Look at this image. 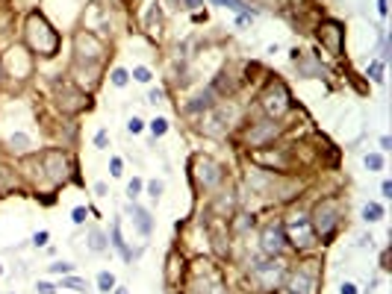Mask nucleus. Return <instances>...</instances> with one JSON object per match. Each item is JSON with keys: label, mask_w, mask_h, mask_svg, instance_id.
<instances>
[{"label": "nucleus", "mask_w": 392, "mask_h": 294, "mask_svg": "<svg viewBox=\"0 0 392 294\" xmlns=\"http://www.w3.org/2000/svg\"><path fill=\"white\" fill-rule=\"evenodd\" d=\"M59 45H62L59 30L50 24L39 9L27 12V18H24V47L30 50V54L50 59V56L59 54Z\"/></svg>", "instance_id": "1"}, {"label": "nucleus", "mask_w": 392, "mask_h": 294, "mask_svg": "<svg viewBox=\"0 0 392 294\" xmlns=\"http://www.w3.org/2000/svg\"><path fill=\"white\" fill-rule=\"evenodd\" d=\"M342 201L334 194L322 197V201H316L313 209L307 212V220H309V229H313V236L318 245H330L334 236L339 233V227H342Z\"/></svg>", "instance_id": "2"}, {"label": "nucleus", "mask_w": 392, "mask_h": 294, "mask_svg": "<svg viewBox=\"0 0 392 294\" xmlns=\"http://www.w3.org/2000/svg\"><path fill=\"white\" fill-rule=\"evenodd\" d=\"M189 180L192 188L201 194H210L215 188H221L227 180V168L215 159L210 153H195L192 162H189Z\"/></svg>", "instance_id": "3"}, {"label": "nucleus", "mask_w": 392, "mask_h": 294, "mask_svg": "<svg viewBox=\"0 0 392 294\" xmlns=\"http://www.w3.org/2000/svg\"><path fill=\"white\" fill-rule=\"evenodd\" d=\"M257 103H260V112L265 115V118H272V121H283L286 115L295 109L292 91H289L286 82H283V80H277V77H272V80L265 82V89L260 91Z\"/></svg>", "instance_id": "4"}, {"label": "nucleus", "mask_w": 392, "mask_h": 294, "mask_svg": "<svg viewBox=\"0 0 392 294\" xmlns=\"http://www.w3.org/2000/svg\"><path fill=\"white\" fill-rule=\"evenodd\" d=\"M107 59V45L98 33H89V30H77L74 33V68L83 71H98Z\"/></svg>", "instance_id": "5"}, {"label": "nucleus", "mask_w": 392, "mask_h": 294, "mask_svg": "<svg viewBox=\"0 0 392 294\" xmlns=\"http://www.w3.org/2000/svg\"><path fill=\"white\" fill-rule=\"evenodd\" d=\"M286 262L283 256H277V259H254V262H248V277H251V282L260 291H277V289H283V280H286Z\"/></svg>", "instance_id": "6"}, {"label": "nucleus", "mask_w": 392, "mask_h": 294, "mask_svg": "<svg viewBox=\"0 0 392 294\" xmlns=\"http://www.w3.org/2000/svg\"><path fill=\"white\" fill-rule=\"evenodd\" d=\"M283 133H286L283 121H272L263 115L260 121H248L242 127V144L248 150H263V147H272Z\"/></svg>", "instance_id": "7"}, {"label": "nucleus", "mask_w": 392, "mask_h": 294, "mask_svg": "<svg viewBox=\"0 0 392 294\" xmlns=\"http://www.w3.org/2000/svg\"><path fill=\"white\" fill-rule=\"evenodd\" d=\"M318 286H322V277H318V262L307 259L298 262L295 268L286 271L283 280V294H318Z\"/></svg>", "instance_id": "8"}, {"label": "nucleus", "mask_w": 392, "mask_h": 294, "mask_svg": "<svg viewBox=\"0 0 392 294\" xmlns=\"http://www.w3.org/2000/svg\"><path fill=\"white\" fill-rule=\"evenodd\" d=\"M39 162H41V174H45V183L50 188H59V185H65L71 177H74V162H71V156L65 150H59V147H50V150H45L39 156Z\"/></svg>", "instance_id": "9"}, {"label": "nucleus", "mask_w": 392, "mask_h": 294, "mask_svg": "<svg viewBox=\"0 0 392 294\" xmlns=\"http://www.w3.org/2000/svg\"><path fill=\"white\" fill-rule=\"evenodd\" d=\"M239 118V112H236V106L230 100H219L215 106L210 109V112H204L201 115V130L206 133V135H224L227 130L233 127V121Z\"/></svg>", "instance_id": "10"}, {"label": "nucleus", "mask_w": 392, "mask_h": 294, "mask_svg": "<svg viewBox=\"0 0 392 294\" xmlns=\"http://www.w3.org/2000/svg\"><path fill=\"white\" fill-rule=\"evenodd\" d=\"M289 250V236L283 220H265L260 227V253L268 259H277Z\"/></svg>", "instance_id": "11"}, {"label": "nucleus", "mask_w": 392, "mask_h": 294, "mask_svg": "<svg viewBox=\"0 0 392 294\" xmlns=\"http://www.w3.org/2000/svg\"><path fill=\"white\" fill-rule=\"evenodd\" d=\"M316 38L330 56H342L345 54V27L334 18H322L316 27Z\"/></svg>", "instance_id": "12"}, {"label": "nucleus", "mask_w": 392, "mask_h": 294, "mask_svg": "<svg viewBox=\"0 0 392 294\" xmlns=\"http://www.w3.org/2000/svg\"><path fill=\"white\" fill-rule=\"evenodd\" d=\"M56 106L65 115H80L83 109L91 106L89 91L80 86H71V82H56Z\"/></svg>", "instance_id": "13"}, {"label": "nucleus", "mask_w": 392, "mask_h": 294, "mask_svg": "<svg viewBox=\"0 0 392 294\" xmlns=\"http://www.w3.org/2000/svg\"><path fill=\"white\" fill-rule=\"evenodd\" d=\"M189 294H230L227 282L215 268H195L189 280Z\"/></svg>", "instance_id": "14"}, {"label": "nucleus", "mask_w": 392, "mask_h": 294, "mask_svg": "<svg viewBox=\"0 0 392 294\" xmlns=\"http://www.w3.org/2000/svg\"><path fill=\"white\" fill-rule=\"evenodd\" d=\"M289 59H292L298 77H304V80L325 77V65H322V59H318L316 54H307V50H298V47H295L292 54H289Z\"/></svg>", "instance_id": "15"}, {"label": "nucleus", "mask_w": 392, "mask_h": 294, "mask_svg": "<svg viewBox=\"0 0 392 294\" xmlns=\"http://www.w3.org/2000/svg\"><path fill=\"white\" fill-rule=\"evenodd\" d=\"M210 89L215 91V98L219 100H230L236 91H239V80H236V74L230 65H224L219 74H215V80L210 82Z\"/></svg>", "instance_id": "16"}, {"label": "nucleus", "mask_w": 392, "mask_h": 294, "mask_svg": "<svg viewBox=\"0 0 392 294\" xmlns=\"http://www.w3.org/2000/svg\"><path fill=\"white\" fill-rule=\"evenodd\" d=\"M127 218H130L133 229H136L142 238H151V233H153V215H151V209H144L142 203L130 201L127 203Z\"/></svg>", "instance_id": "17"}, {"label": "nucleus", "mask_w": 392, "mask_h": 294, "mask_svg": "<svg viewBox=\"0 0 392 294\" xmlns=\"http://www.w3.org/2000/svg\"><path fill=\"white\" fill-rule=\"evenodd\" d=\"M215 103H219V98H215V91L210 86H206V89H198L189 100L183 103V112L186 115H204V112H210Z\"/></svg>", "instance_id": "18"}, {"label": "nucleus", "mask_w": 392, "mask_h": 294, "mask_svg": "<svg viewBox=\"0 0 392 294\" xmlns=\"http://www.w3.org/2000/svg\"><path fill=\"white\" fill-rule=\"evenodd\" d=\"M186 274V262L180 256V250H171L168 259H165V286L168 289H177L180 286V280Z\"/></svg>", "instance_id": "19"}, {"label": "nucleus", "mask_w": 392, "mask_h": 294, "mask_svg": "<svg viewBox=\"0 0 392 294\" xmlns=\"http://www.w3.org/2000/svg\"><path fill=\"white\" fill-rule=\"evenodd\" d=\"M86 247L91 250V253H107L109 250V233H103L100 227L91 224L86 229Z\"/></svg>", "instance_id": "20"}, {"label": "nucleus", "mask_w": 392, "mask_h": 294, "mask_svg": "<svg viewBox=\"0 0 392 294\" xmlns=\"http://www.w3.org/2000/svg\"><path fill=\"white\" fill-rule=\"evenodd\" d=\"M109 245L116 247V253H118L124 262H130V265H133V250L127 247V241H124V236H121V220H118V218L112 220V229H109Z\"/></svg>", "instance_id": "21"}, {"label": "nucleus", "mask_w": 392, "mask_h": 294, "mask_svg": "<svg viewBox=\"0 0 392 294\" xmlns=\"http://www.w3.org/2000/svg\"><path fill=\"white\" fill-rule=\"evenodd\" d=\"M9 150H12L15 156H30V153H33V135H30V133H12V135H9Z\"/></svg>", "instance_id": "22"}, {"label": "nucleus", "mask_w": 392, "mask_h": 294, "mask_svg": "<svg viewBox=\"0 0 392 294\" xmlns=\"http://www.w3.org/2000/svg\"><path fill=\"white\" fill-rule=\"evenodd\" d=\"M210 3L230 9V12H236V15H251V18L260 15V9L251 6V3H248V0H210Z\"/></svg>", "instance_id": "23"}, {"label": "nucleus", "mask_w": 392, "mask_h": 294, "mask_svg": "<svg viewBox=\"0 0 392 294\" xmlns=\"http://www.w3.org/2000/svg\"><path fill=\"white\" fill-rule=\"evenodd\" d=\"M15 185H18V174L12 171V168L0 165V197L9 194V192H15Z\"/></svg>", "instance_id": "24"}, {"label": "nucleus", "mask_w": 392, "mask_h": 294, "mask_svg": "<svg viewBox=\"0 0 392 294\" xmlns=\"http://www.w3.org/2000/svg\"><path fill=\"white\" fill-rule=\"evenodd\" d=\"M384 203H378V201H369L366 206H363V220L366 224H378V220H384Z\"/></svg>", "instance_id": "25"}, {"label": "nucleus", "mask_w": 392, "mask_h": 294, "mask_svg": "<svg viewBox=\"0 0 392 294\" xmlns=\"http://www.w3.org/2000/svg\"><path fill=\"white\" fill-rule=\"evenodd\" d=\"M363 165H366V171L369 174H378V171H384V168H386V159H384V153H366L363 156Z\"/></svg>", "instance_id": "26"}, {"label": "nucleus", "mask_w": 392, "mask_h": 294, "mask_svg": "<svg viewBox=\"0 0 392 294\" xmlns=\"http://www.w3.org/2000/svg\"><path fill=\"white\" fill-rule=\"evenodd\" d=\"M95 282H98V291H100V294H112V289L118 286V282H116V274H109V271H100Z\"/></svg>", "instance_id": "27"}, {"label": "nucleus", "mask_w": 392, "mask_h": 294, "mask_svg": "<svg viewBox=\"0 0 392 294\" xmlns=\"http://www.w3.org/2000/svg\"><path fill=\"white\" fill-rule=\"evenodd\" d=\"M109 82H112L116 89H127L130 71H127V68H112V71H109Z\"/></svg>", "instance_id": "28"}, {"label": "nucleus", "mask_w": 392, "mask_h": 294, "mask_svg": "<svg viewBox=\"0 0 392 294\" xmlns=\"http://www.w3.org/2000/svg\"><path fill=\"white\" fill-rule=\"evenodd\" d=\"M384 65H386V62L375 59V62H371V65L366 68V77H369L371 82H378V86H384Z\"/></svg>", "instance_id": "29"}, {"label": "nucleus", "mask_w": 392, "mask_h": 294, "mask_svg": "<svg viewBox=\"0 0 392 294\" xmlns=\"http://www.w3.org/2000/svg\"><path fill=\"white\" fill-rule=\"evenodd\" d=\"M148 130H151L153 139H162V135L171 130V124H168V118H153V121L148 124Z\"/></svg>", "instance_id": "30"}, {"label": "nucleus", "mask_w": 392, "mask_h": 294, "mask_svg": "<svg viewBox=\"0 0 392 294\" xmlns=\"http://www.w3.org/2000/svg\"><path fill=\"white\" fill-rule=\"evenodd\" d=\"M50 274H56V277H68V274H74L77 265L74 262H54V265H47Z\"/></svg>", "instance_id": "31"}, {"label": "nucleus", "mask_w": 392, "mask_h": 294, "mask_svg": "<svg viewBox=\"0 0 392 294\" xmlns=\"http://www.w3.org/2000/svg\"><path fill=\"white\" fill-rule=\"evenodd\" d=\"M59 289H71V291H86L89 286L83 282L80 277H74V274H68V277H62V282H59Z\"/></svg>", "instance_id": "32"}, {"label": "nucleus", "mask_w": 392, "mask_h": 294, "mask_svg": "<svg viewBox=\"0 0 392 294\" xmlns=\"http://www.w3.org/2000/svg\"><path fill=\"white\" fill-rule=\"evenodd\" d=\"M142 192H144V180H142V177H133V180L127 183V197H130V201H139Z\"/></svg>", "instance_id": "33"}, {"label": "nucleus", "mask_w": 392, "mask_h": 294, "mask_svg": "<svg viewBox=\"0 0 392 294\" xmlns=\"http://www.w3.org/2000/svg\"><path fill=\"white\" fill-rule=\"evenodd\" d=\"M144 192H148L151 201H160L162 192H165V183L162 180H148V183H144Z\"/></svg>", "instance_id": "34"}, {"label": "nucleus", "mask_w": 392, "mask_h": 294, "mask_svg": "<svg viewBox=\"0 0 392 294\" xmlns=\"http://www.w3.org/2000/svg\"><path fill=\"white\" fill-rule=\"evenodd\" d=\"M130 77L136 80V82H151V80H153V71H151L148 65H136V68L130 71Z\"/></svg>", "instance_id": "35"}, {"label": "nucleus", "mask_w": 392, "mask_h": 294, "mask_svg": "<svg viewBox=\"0 0 392 294\" xmlns=\"http://www.w3.org/2000/svg\"><path fill=\"white\" fill-rule=\"evenodd\" d=\"M89 215H91V209H89V206H74V209H71V220H74L77 227L86 224Z\"/></svg>", "instance_id": "36"}, {"label": "nucleus", "mask_w": 392, "mask_h": 294, "mask_svg": "<svg viewBox=\"0 0 392 294\" xmlns=\"http://www.w3.org/2000/svg\"><path fill=\"white\" fill-rule=\"evenodd\" d=\"M47 241H50V233H47V229H39V233H33V238H30V245H33V247H45Z\"/></svg>", "instance_id": "37"}, {"label": "nucleus", "mask_w": 392, "mask_h": 294, "mask_svg": "<svg viewBox=\"0 0 392 294\" xmlns=\"http://www.w3.org/2000/svg\"><path fill=\"white\" fill-rule=\"evenodd\" d=\"M144 127H148V124H144L142 118H136V115H133V118L127 121V133H130V135H139Z\"/></svg>", "instance_id": "38"}, {"label": "nucleus", "mask_w": 392, "mask_h": 294, "mask_svg": "<svg viewBox=\"0 0 392 294\" xmlns=\"http://www.w3.org/2000/svg\"><path fill=\"white\" fill-rule=\"evenodd\" d=\"M148 103H151V106H160V103H165V89H151L148 91Z\"/></svg>", "instance_id": "39"}, {"label": "nucleus", "mask_w": 392, "mask_h": 294, "mask_svg": "<svg viewBox=\"0 0 392 294\" xmlns=\"http://www.w3.org/2000/svg\"><path fill=\"white\" fill-rule=\"evenodd\" d=\"M107 144H109V130H107V127H100V130L95 133V147H98V150H103Z\"/></svg>", "instance_id": "40"}, {"label": "nucleus", "mask_w": 392, "mask_h": 294, "mask_svg": "<svg viewBox=\"0 0 392 294\" xmlns=\"http://www.w3.org/2000/svg\"><path fill=\"white\" fill-rule=\"evenodd\" d=\"M109 174L112 177H121L124 174V159H121V156H112V159H109Z\"/></svg>", "instance_id": "41"}, {"label": "nucleus", "mask_w": 392, "mask_h": 294, "mask_svg": "<svg viewBox=\"0 0 392 294\" xmlns=\"http://www.w3.org/2000/svg\"><path fill=\"white\" fill-rule=\"evenodd\" d=\"M56 289H59V286H54V282H47V280H39V282H36V291H39V294H56Z\"/></svg>", "instance_id": "42"}, {"label": "nucleus", "mask_w": 392, "mask_h": 294, "mask_svg": "<svg viewBox=\"0 0 392 294\" xmlns=\"http://www.w3.org/2000/svg\"><path fill=\"white\" fill-rule=\"evenodd\" d=\"M183 9H189V12H198V9L204 6V0H180Z\"/></svg>", "instance_id": "43"}, {"label": "nucleus", "mask_w": 392, "mask_h": 294, "mask_svg": "<svg viewBox=\"0 0 392 294\" xmlns=\"http://www.w3.org/2000/svg\"><path fill=\"white\" fill-rule=\"evenodd\" d=\"M339 294H360V289L354 282H342V286H339Z\"/></svg>", "instance_id": "44"}, {"label": "nucleus", "mask_w": 392, "mask_h": 294, "mask_svg": "<svg viewBox=\"0 0 392 294\" xmlns=\"http://www.w3.org/2000/svg\"><path fill=\"white\" fill-rule=\"evenodd\" d=\"M380 197H386V201L392 197V180H384V183H380Z\"/></svg>", "instance_id": "45"}, {"label": "nucleus", "mask_w": 392, "mask_h": 294, "mask_svg": "<svg viewBox=\"0 0 392 294\" xmlns=\"http://www.w3.org/2000/svg\"><path fill=\"white\" fill-rule=\"evenodd\" d=\"M95 194H98V197H107V194H109V185H107V183H95Z\"/></svg>", "instance_id": "46"}, {"label": "nucleus", "mask_w": 392, "mask_h": 294, "mask_svg": "<svg viewBox=\"0 0 392 294\" xmlns=\"http://www.w3.org/2000/svg\"><path fill=\"white\" fill-rule=\"evenodd\" d=\"M386 3H389V0H378V15H380V18H386V12H389Z\"/></svg>", "instance_id": "47"}, {"label": "nucleus", "mask_w": 392, "mask_h": 294, "mask_svg": "<svg viewBox=\"0 0 392 294\" xmlns=\"http://www.w3.org/2000/svg\"><path fill=\"white\" fill-rule=\"evenodd\" d=\"M384 150H392V139H389V135H380V153H384Z\"/></svg>", "instance_id": "48"}, {"label": "nucleus", "mask_w": 392, "mask_h": 294, "mask_svg": "<svg viewBox=\"0 0 392 294\" xmlns=\"http://www.w3.org/2000/svg\"><path fill=\"white\" fill-rule=\"evenodd\" d=\"M112 294H130V291L124 289V286H116V289H112Z\"/></svg>", "instance_id": "49"}, {"label": "nucleus", "mask_w": 392, "mask_h": 294, "mask_svg": "<svg viewBox=\"0 0 392 294\" xmlns=\"http://www.w3.org/2000/svg\"><path fill=\"white\" fill-rule=\"evenodd\" d=\"M0 82H3V56H0Z\"/></svg>", "instance_id": "50"}, {"label": "nucleus", "mask_w": 392, "mask_h": 294, "mask_svg": "<svg viewBox=\"0 0 392 294\" xmlns=\"http://www.w3.org/2000/svg\"><path fill=\"white\" fill-rule=\"evenodd\" d=\"M124 3H127V6H133V3H139V0H124Z\"/></svg>", "instance_id": "51"}, {"label": "nucleus", "mask_w": 392, "mask_h": 294, "mask_svg": "<svg viewBox=\"0 0 392 294\" xmlns=\"http://www.w3.org/2000/svg\"><path fill=\"white\" fill-rule=\"evenodd\" d=\"M0 277H3V262H0Z\"/></svg>", "instance_id": "52"}, {"label": "nucleus", "mask_w": 392, "mask_h": 294, "mask_svg": "<svg viewBox=\"0 0 392 294\" xmlns=\"http://www.w3.org/2000/svg\"><path fill=\"white\" fill-rule=\"evenodd\" d=\"M12 294H15V291H12Z\"/></svg>", "instance_id": "53"}]
</instances>
